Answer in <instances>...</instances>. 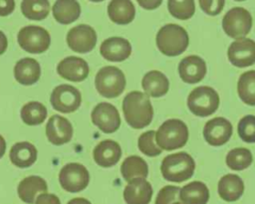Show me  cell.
I'll use <instances>...</instances> for the list:
<instances>
[{
  "label": "cell",
  "instance_id": "cell-1",
  "mask_svg": "<svg viewBox=\"0 0 255 204\" xmlns=\"http://www.w3.org/2000/svg\"><path fill=\"white\" fill-rule=\"evenodd\" d=\"M123 111L128 124L135 129L147 126L153 117V107L148 96L139 91L129 92L124 98Z\"/></svg>",
  "mask_w": 255,
  "mask_h": 204
},
{
  "label": "cell",
  "instance_id": "cell-2",
  "mask_svg": "<svg viewBox=\"0 0 255 204\" xmlns=\"http://www.w3.org/2000/svg\"><path fill=\"white\" fill-rule=\"evenodd\" d=\"M155 43L161 54L167 57H176L187 49L189 36L183 27L169 23L158 30Z\"/></svg>",
  "mask_w": 255,
  "mask_h": 204
},
{
  "label": "cell",
  "instance_id": "cell-3",
  "mask_svg": "<svg viewBox=\"0 0 255 204\" xmlns=\"http://www.w3.org/2000/svg\"><path fill=\"white\" fill-rule=\"evenodd\" d=\"M195 161L187 152H176L165 156L160 164L162 177L170 182L180 183L194 174Z\"/></svg>",
  "mask_w": 255,
  "mask_h": 204
},
{
  "label": "cell",
  "instance_id": "cell-4",
  "mask_svg": "<svg viewBox=\"0 0 255 204\" xmlns=\"http://www.w3.org/2000/svg\"><path fill=\"white\" fill-rule=\"evenodd\" d=\"M189 131L184 121L169 118L161 123L155 132L156 143L162 150H174L184 146L188 140Z\"/></svg>",
  "mask_w": 255,
  "mask_h": 204
},
{
  "label": "cell",
  "instance_id": "cell-5",
  "mask_svg": "<svg viewBox=\"0 0 255 204\" xmlns=\"http://www.w3.org/2000/svg\"><path fill=\"white\" fill-rule=\"evenodd\" d=\"M220 103L219 95L211 87L200 86L194 88L187 97V107L195 116L206 117L214 113Z\"/></svg>",
  "mask_w": 255,
  "mask_h": 204
},
{
  "label": "cell",
  "instance_id": "cell-6",
  "mask_svg": "<svg viewBox=\"0 0 255 204\" xmlns=\"http://www.w3.org/2000/svg\"><path fill=\"white\" fill-rule=\"evenodd\" d=\"M95 87L104 98H117L126 88L125 74L117 67L106 66L98 71L95 78Z\"/></svg>",
  "mask_w": 255,
  "mask_h": 204
},
{
  "label": "cell",
  "instance_id": "cell-7",
  "mask_svg": "<svg viewBox=\"0 0 255 204\" xmlns=\"http://www.w3.org/2000/svg\"><path fill=\"white\" fill-rule=\"evenodd\" d=\"M253 19L248 10L243 7H234L228 10L222 19V29L225 34L234 39L245 38L251 31Z\"/></svg>",
  "mask_w": 255,
  "mask_h": 204
},
{
  "label": "cell",
  "instance_id": "cell-8",
  "mask_svg": "<svg viewBox=\"0 0 255 204\" xmlns=\"http://www.w3.org/2000/svg\"><path fill=\"white\" fill-rule=\"evenodd\" d=\"M17 40L19 46L31 54H41L47 51L51 44L49 32L36 25H28L20 29Z\"/></svg>",
  "mask_w": 255,
  "mask_h": 204
},
{
  "label": "cell",
  "instance_id": "cell-9",
  "mask_svg": "<svg viewBox=\"0 0 255 204\" xmlns=\"http://www.w3.org/2000/svg\"><path fill=\"white\" fill-rule=\"evenodd\" d=\"M59 182L62 188L70 193L81 192L90 182V173L81 163H68L60 170Z\"/></svg>",
  "mask_w": 255,
  "mask_h": 204
},
{
  "label": "cell",
  "instance_id": "cell-10",
  "mask_svg": "<svg viewBox=\"0 0 255 204\" xmlns=\"http://www.w3.org/2000/svg\"><path fill=\"white\" fill-rule=\"evenodd\" d=\"M50 102L54 109L63 113L76 111L82 102V95L78 89L70 85L57 86L50 98Z\"/></svg>",
  "mask_w": 255,
  "mask_h": 204
},
{
  "label": "cell",
  "instance_id": "cell-11",
  "mask_svg": "<svg viewBox=\"0 0 255 204\" xmlns=\"http://www.w3.org/2000/svg\"><path fill=\"white\" fill-rule=\"evenodd\" d=\"M228 61L236 68H247L255 64V41L250 38L234 40L227 49Z\"/></svg>",
  "mask_w": 255,
  "mask_h": 204
},
{
  "label": "cell",
  "instance_id": "cell-12",
  "mask_svg": "<svg viewBox=\"0 0 255 204\" xmlns=\"http://www.w3.org/2000/svg\"><path fill=\"white\" fill-rule=\"evenodd\" d=\"M66 41L72 51L80 54L89 53L97 44V33L93 27L80 24L68 32Z\"/></svg>",
  "mask_w": 255,
  "mask_h": 204
},
{
  "label": "cell",
  "instance_id": "cell-13",
  "mask_svg": "<svg viewBox=\"0 0 255 204\" xmlns=\"http://www.w3.org/2000/svg\"><path fill=\"white\" fill-rule=\"evenodd\" d=\"M233 133L231 122L222 116H216L205 122L203 126L204 140L211 146H221L229 141Z\"/></svg>",
  "mask_w": 255,
  "mask_h": 204
},
{
  "label": "cell",
  "instance_id": "cell-14",
  "mask_svg": "<svg viewBox=\"0 0 255 204\" xmlns=\"http://www.w3.org/2000/svg\"><path fill=\"white\" fill-rule=\"evenodd\" d=\"M92 122L105 133L117 131L121 125V116L115 105L109 102L98 103L92 113Z\"/></svg>",
  "mask_w": 255,
  "mask_h": 204
},
{
  "label": "cell",
  "instance_id": "cell-15",
  "mask_svg": "<svg viewBox=\"0 0 255 204\" xmlns=\"http://www.w3.org/2000/svg\"><path fill=\"white\" fill-rule=\"evenodd\" d=\"M177 70L182 82L186 84H197L204 79L207 72V66L201 57L190 55L184 57L179 62Z\"/></svg>",
  "mask_w": 255,
  "mask_h": 204
},
{
  "label": "cell",
  "instance_id": "cell-16",
  "mask_svg": "<svg viewBox=\"0 0 255 204\" xmlns=\"http://www.w3.org/2000/svg\"><path fill=\"white\" fill-rule=\"evenodd\" d=\"M72 123L59 114L52 115L46 124V136L54 145H63L73 137Z\"/></svg>",
  "mask_w": 255,
  "mask_h": 204
},
{
  "label": "cell",
  "instance_id": "cell-17",
  "mask_svg": "<svg viewBox=\"0 0 255 204\" xmlns=\"http://www.w3.org/2000/svg\"><path fill=\"white\" fill-rule=\"evenodd\" d=\"M89 72L88 63L84 59L75 56L63 59L57 66L59 76L71 82H82L86 80Z\"/></svg>",
  "mask_w": 255,
  "mask_h": 204
},
{
  "label": "cell",
  "instance_id": "cell-18",
  "mask_svg": "<svg viewBox=\"0 0 255 204\" xmlns=\"http://www.w3.org/2000/svg\"><path fill=\"white\" fill-rule=\"evenodd\" d=\"M100 53L108 61L123 62L130 56L131 45L123 37H111L102 43Z\"/></svg>",
  "mask_w": 255,
  "mask_h": 204
},
{
  "label": "cell",
  "instance_id": "cell-19",
  "mask_svg": "<svg viewBox=\"0 0 255 204\" xmlns=\"http://www.w3.org/2000/svg\"><path fill=\"white\" fill-rule=\"evenodd\" d=\"M152 192V187L145 178H134L125 187L124 199L127 204H149Z\"/></svg>",
  "mask_w": 255,
  "mask_h": 204
},
{
  "label": "cell",
  "instance_id": "cell-20",
  "mask_svg": "<svg viewBox=\"0 0 255 204\" xmlns=\"http://www.w3.org/2000/svg\"><path fill=\"white\" fill-rule=\"evenodd\" d=\"M122 156V148L118 142L106 139L96 145L93 151L95 162L101 167H112L118 163Z\"/></svg>",
  "mask_w": 255,
  "mask_h": 204
},
{
  "label": "cell",
  "instance_id": "cell-21",
  "mask_svg": "<svg viewBox=\"0 0 255 204\" xmlns=\"http://www.w3.org/2000/svg\"><path fill=\"white\" fill-rule=\"evenodd\" d=\"M47 190V182L42 177L35 175L25 177L17 187L19 198L27 204H34L38 195L46 193Z\"/></svg>",
  "mask_w": 255,
  "mask_h": 204
},
{
  "label": "cell",
  "instance_id": "cell-22",
  "mask_svg": "<svg viewBox=\"0 0 255 204\" xmlns=\"http://www.w3.org/2000/svg\"><path fill=\"white\" fill-rule=\"evenodd\" d=\"M219 197L226 202L237 201L244 192V182L237 174L223 175L217 184Z\"/></svg>",
  "mask_w": 255,
  "mask_h": 204
},
{
  "label": "cell",
  "instance_id": "cell-23",
  "mask_svg": "<svg viewBox=\"0 0 255 204\" xmlns=\"http://www.w3.org/2000/svg\"><path fill=\"white\" fill-rule=\"evenodd\" d=\"M41 76V67L33 58H23L14 67L15 80L24 86H31L38 82Z\"/></svg>",
  "mask_w": 255,
  "mask_h": 204
},
{
  "label": "cell",
  "instance_id": "cell-24",
  "mask_svg": "<svg viewBox=\"0 0 255 204\" xmlns=\"http://www.w3.org/2000/svg\"><path fill=\"white\" fill-rule=\"evenodd\" d=\"M141 87L148 97L160 98L167 94L169 90V81L162 72L152 70L143 76Z\"/></svg>",
  "mask_w": 255,
  "mask_h": 204
},
{
  "label": "cell",
  "instance_id": "cell-25",
  "mask_svg": "<svg viewBox=\"0 0 255 204\" xmlns=\"http://www.w3.org/2000/svg\"><path fill=\"white\" fill-rule=\"evenodd\" d=\"M9 157L15 166L27 168L33 165L37 160V149L28 141L16 142L10 149Z\"/></svg>",
  "mask_w": 255,
  "mask_h": 204
},
{
  "label": "cell",
  "instance_id": "cell-26",
  "mask_svg": "<svg viewBox=\"0 0 255 204\" xmlns=\"http://www.w3.org/2000/svg\"><path fill=\"white\" fill-rule=\"evenodd\" d=\"M108 15L114 23L127 25L134 19L135 8L130 0H111L108 5Z\"/></svg>",
  "mask_w": 255,
  "mask_h": 204
},
{
  "label": "cell",
  "instance_id": "cell-27",
  "mask_svg": "<svg viewBox=\"0 0 255 204\" xmlns=\"http://www.w3.org/2000/svg\"><path fill=\"white\" fill-rule=\"evenodd\" d=\"M179 200L183 204H207L209 189L202 181H191L180 188Z\"/></svg>",
  "mask_w": 255,
  "mask_h": 204
},
{
  "label": "cell",
  "instance_id": "cell-28",
  "mask_svg": "<svg viewBox=\"0 0 255 204\" xmlns=\"http://www.w3.org/2000/svg\"><path fill=\"white\" fill-rule=\"evenodd\" d=\"M52 12L58 23L68 25L80 17L81 6L77 0H56Z\"/></svg>",
  "mask_w": 255,
  "mask_h": 204
},
{
  "label": "cell",
  "instance_id": "cell-29",
  "mask_svg": "<svg viewBox=\"0 0 255 204\" xmlns=\"http://www.w3.org/2000/svg\"><path fill=\"white\" fill-rule=\"evenodd\" d=\"M121 173L128 182L134 178H145L148 174V166L143 158L137 155H130L123 161Z\"/></svg>",
  "mask_w": 255,
  "mask_h": 204
},
{
  "label": "cell",
  "instance_id": "cell-30",
  "mask_svg": "<svg viewBox=\"0 0 255 204\" xmlns=\"http://www.w3.org/2000/svg\"><path fill=\"white\" fill-rule=\"evenodd\" d=\"M237 94L245 104L255 106V70L240 75L237 82Z\"/></svg>",
  "mask_w": 255,
  "mask_h": 204
},
{
  "label": "cell",
  "instance_id": "cell-31",
  "mask_svg": "<svg viewBox=\"0 0 255 204\" xmlns=\"http://www.w3.org/2000/svg\"><path fill=\"white\" fill-rule=\"evenodd\" d=\"M253 161L251 151L246 147H235L228 151L225 157L226 165L235 171H241L248 168Z\"/></svg>",
  "mask_w": 255,
  "mask_h": 204
},
{
  "label": "cell",
  "instance_id": "cell-32",
  "mask_svg": "<svg viewBox=\"0 0 255 204\" xmlns=\"http://www.w3.org/2000/svg\"><path fill=\"white\" fill-rule=\"evenodd\" d=\"M22 121L28 125H38L44 122L47 117L46 106L39 102L25 103L20 111Z\"/></svg>",
  "mask_w": 255,
  "mask_h": 204
},
{
  "label": "cell",
  "instance_id": "cell-33",
  "mask_svg": "<svg viewBox=\"0 0 255 204\" xmlns=\"http://www.w3.org/2000/svg\"><path fill=\"white\" fill-rule=\"evenodd\" d=\"M22 14L30 20H43L50 12L49 0H22Z\"/></svg>",
  "mask_w": 255,
  "mask_h": 204
},
{
  "label": "cell",
  "instance_id": "cell-34",
  "mask_svg": "<svg viewBox=\"0 0 255 204\" xmlns=\"http://www.w3.org/2000/svg\"><path fill=\"white\" fill-rule=\"evenodd\" d=\"M167 9L174 18L188 20L195 13L194 0H168Z\"/></svg>",
  "mask_w": 255,
  "mask_h": 204
},
{
  "label": "cell",
  "instance_id": "cell-35",
  "mask_svg": "<svg viewBox=\"0 0 255 204\" xmlns=\"http://www.w3.org/2000/svg\"><path fill=\"white\" fill-rule=\"evenodd\" d=\"M137 146L141 153L149 157L157 156L162 152V149L156 143L154 130H148L141 133L137 140Z\"/></svg>",
  "mask_w": 255,
  "mask_h": 204
},
{
  "label": "cell",
  "instance_id": "cell-36",
  "mask_svg": "<svg viewBox=\"0 0 255 204\" xmlns=\"http://www.w3.org/2000/svg\"><path fill=\"white\" fill-rule=\"evenodd\" d=\"M237 132L244 142L255 143V115L242 116L237 124Z\"/></svg>",
  "mask_w": 255,
  "mask_h": 204
},
{
  "label": "cell",
  "instance_id": "cell-37",
  "mask_svg": "<svg viewBox=\"0 0 255 204\" xmlns=\"http://www.w3.org/2000/svg\"><path fill=\"white\" fill-rule=\"evenodd\" d=\"M180 188L174 185H166L162 187L155 198L154 204H172L179 199Z\"/></svg>",
  "mask_w": 255,
  "mask_h": 204
},
{
  "label": "cell",
  "instance_id": "cell-38",
  "mask_svg": "<svg viewBox=\"0 0 255 204\" xmlns=\"http://www.w3.org/2000/svg\"><path fill=\"white\" fill-rule=\"evenodd\" d=\"M201 10L209 15L216 16L223 10L225 0H198Z\"/></svg>",
  "mask_w": 255,
  "mask_h": 204
},
{
  "label": "cell",
  "instance_id": "cell-39",
  "mask_svg": "<svg viewBox=\"0 0 255 204\" xmlns=\"http://www.w3.org/2000/svg\"><path fill=\"white\" fill-rule=\"evenodd\" d=\"M35 204H61V202L58 196L46 192L38 195Z\"/></svg>",
  "mask_w": 255,
  "mask_h": 204
},
{
  "label": "cell",
  "instance_id": "cell-40",
  "mask_svg": "<svg viewBox=\"0 0 255 204\" xmlns=\"http://www.w3.org/2000/svg\"><path fill=\"white\" fill-rule=\"evenodd\" d=\"M15 9V0H0V17L10 15Z\"/></svg>",
  "mask_w": 255,
  "mask_h": 204
},
{
  "label": "cell",
  "instance_id": "cell-41",
  "mask_svg": "<svg viewBox=\"0 0 255 204\" xmlns=\"http://www.w3.org/2000/svg\"><path fill=\"white\" fill-rule=\"evenodd\" d=\"M136 2L145 10H153L161 5L162 0H136Z\"/></svg>",
  "mask_w": 255,
  "mask_h": 204
},
{
  "label": "cell",
  "instance_id": "cell-42",
  "mask_svg": "<svg viewBox=\"0 0 255 204\" xmlns=\"http://www.w3.org/2000/svg\"><path fill=\"white\" fill-rule=\"evenodd\" d=\"M8 46V41H7V37L6 35L0 30V56L2 54H4V52L6 51Z\"/></svg>",
  "mask_w": 255,
  "mask_h": 204
},
{
  "label": "cell",
  "instance_id": "cell-43",
  "mask_svg": "<svg viewBox=\"0 0 255 204\" xmlns=\"http://www.w3.org/2000/svg\"><path fill=\"white\" fill-rule=\"evenodd\" d=\"M67 204H92L88 199L83 198V197H77L71 199Z\"/></svg>",
  "mask_w": 255,
  "mask_h": 204
},
{
  "label": "cell",
  "instance_id": "cell-44",
  "mask_svg": "<svg viewBox=\"0 0 255 204\" xmlns=\"http://www.w3.org/2000/svg\"><path fill=\"white\" fill-rule=\"evenodd\" d=\"M5 151H6V141L4 137L0 134V158L4 155Z\"/></svg>",
  "mask_w": 255,
  "mask_h": 204
},
{
  "label": "cell",
  "instance_id": "cell-45",
  "mask_svg": "<svg viewBox=\"0 0 255 204\" xmlns=\"http://www.w3.org/2000/svg\"><path fill=\"white\" fill-rule=\"evenodd\" d=\"M89 1H92V2H102L104 0H89Z\"/></svg>",
  "mask_w": 255,
  "mask_h": 204
},
{
  "label": "cell",
  "instance_id": "cell-46",
  "mask_svg": "<svg viewBox=\"0 0 255 204\" xmlns=\"http://www.w3.org/2000/svg\"><path fill=\"white\" fill-rule=\"evenodd\" d=\"M172 204H183L182 202H179V201H176V202H174V203H172Z\"/></svg>",
  "mask_w": 255,
  "mask_h": 204
},
{
  "label": "cell",
  "instance_id": "cell-47",
  "mask_svg": "<svg viewBox=\"0 0 255 204\" xmlns=\"http://www.w3.org/2000/svg\"><path fill=\"white\" fill-rule=\"evenodd\" d=\"M235 1H239L240 2V1H245V0H235Z\"/></svg>",
  "mask_w": 255,
  "mask_h": 204
}]
</instances>
